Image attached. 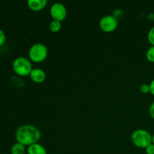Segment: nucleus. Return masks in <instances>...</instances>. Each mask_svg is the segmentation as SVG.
<instances>
[{"label": "nucleus", "instance_id": "1", "mask_svg": "<svg viewBox=\"0 0 154 154\" xmlns=\"http://www.w3.org/2000/svg\"><path fill=\"white\" fill-rule=\"evenodd\" d=\"M17 142L24 146H30L38 143L41 138V132L33 125H22L17 128L15 133Z\"/></svg>", "mask_w": 154, "mask_h": 154}, {"label": "nucleus", "instance_id": "2", "mask_svg": "<svg viewBox=\"0 0 154 154\" xmlns=\"http://www.w3.org/2000/svg\"><path fill=\"white\" fill-rule=\"evenodd\" d=\"M132 143L139 148H146L152 144V135L147 130L138 129L134 131L131 135Z\"/></svg>", "mask_w": 154, "mask_h": 154}, {"label": "nucleus", "instance_id": "3", "mask_svg": "<svg viewBox=\"0 0 154 154\" xmlns=\"http://www.w3.org/2000/svg\"><path fill=\"white\" fill-rule=\"evenodd\" d=\"M13 70L17 75L20 76H27L29 75L32 70V63L26 57H20L15 59L12 63Z\"/></svg>", "mask_w": 154, "mask_h": 154}, {"label": "nucleus", "instance_id": "4", "mask_svg": "<svg viewBox=\"0 0 154 154\" xmlns=\"http://www.w3.org/2000/svg\"><path fill=\"white\" fill-rule=\"evenodd\" d=\"M48 48L42 43H35L32 45L29 51V59L35 63H41L46 59L48 56Z\"/></svg>", "mask_w": 154, "mask_h": 154}, {"label": "nucleus", "instance_id": "5", "mask_svg": "<svg viewBox=\"0 0 154 154\" xmlns=\"http://www.w3.org/2000/svg\"><path fill=\"white\" fill-rule=\"evenodd\" d=\"M118 21L116 17L113 15H105L101 18L99 21V26L105 32H111L117 28Z\"/></svg>", "mask_w": 154, "mask_h": 154}, {"label": "nucleus", "instance_id": "6", "mask_svg": "<svg viewBox=\"0 0 154 154\" xmlns=\"http://www.w3.org/2000/svg\"><path fill=\"white\" fill-rule=\"evenodd\" d=\"M50 13L53 19L58 21H63L66 19L67 10L66 6L60 2H55L51 5Z\"/></svg>", "mask_w": 154, "mask_h": 154}, {"label": "nucleus", "instance_id": "7", "mask_svg": "<svg viewBox=\"0 0 154 154\" xmlns=\"http://www.w3.org/2000/svg\"><path fill=\"white\" fill-rule=\"evenodd\" d=\"M30 78L36 83H42L46 78V74L41 69H34L29 75Z\"/></svg>", "mask_w": 154, "mask_h": 154}, {"label": "nucleus", "instance_id": "8", "mask_svg": "<svg viewBox=\"0 0 154 154\" xmlns=\"http://www.w3.org/2000/svg\"><path fill=\"white\" fill-rule=\"evenodd\" d=\"M48 4L47 0H28L27 5L30 9L33 11H40Z\"/></svg>", "mask_w": 154, "mask_h": 154}, {"label": "nucleus", "instance_id": "9", "mask_svg": "<svg viewBox=\"0 0 154 154\" xmlns=\"http://www.w3.org/2000/svg\"><path fill=\"white\" fill-rule=\"evenodd\" d=\"M28 154H47V150L42 144L36 143L29 146L27 148Z\"/></svg>", "mask_w": 154, "mask_h": 154}, {"label": "nucleus", "instance_id": "10", "mask_svg": "<svg viewBox=\"0 0 154 154\" xmlns=\"http://www.w3.org/2000/svg\"><path fill=\"white\" fill-rule=\"evenodd\" d=\"M25 146L20 143L16 142L11 148V154H25Z\"/></svg>", "mask_w": 154, "mask_h": 154}, {"label": "nucleus", "instance_id": "11", "mask_svg": "<svg viewBox=\"0 0 154 154\" xmlns=\"http://www.w3.org/2000/svg\"><path fill=\"white\" fill-rule=\"evenodd\" d=\"M62 27V24L60 21L56 20H53L50 23V29L53 32H57L60 30Z\"/></svg>", "mask_w": 154, "mask_h": 154}, {"label": "nucleus", "instance_id": "12", "mask_svg": "<svg viewBox=\"0 0 154 154\" xmlns=\"http://www.w3.org/2000/svg\"><path fill=\"white\" fill-rule=\"evenodd\" d=\"M146 57L149 62L154 63V46H151L148 48L146 53Z\"/></svg>", "mask_w": 154, "mask_h": 154}, {"label": "nucleus", "instance_id": "13", "mask_svg": "<svg viewBox=\"0 0 154 154\" xmlns=\"http://www.w3.org/2000/svg\"><path fill=\"white\" fill-rule=\"evenodd\" d=\"M147 39H148V42L152 45V46H154V26L149 30L148 34H147Z\"/></svg>", "mask_w": 154, "mask_h": 154}, {"label": "nucleus", "instance_id": "14", "mask_svg": "<svg viewBox=\"0 0 154 154\" xmlns=\"http://www.w3.org/2000/svg\"><path fill=\"white\" fill-rule=\"evenodd\" d=\"M140 90L143 93H148L150 92V85L147 84H144L140 87Z\"/></svg>", "mask_w": 154, "mask_h": 154}, {"label": "nucleus", "instance_id": "15", "mask_svg": "<svg viewBox=\"0 0 154 154\" xmlns=\"http://www.w3.org/2000/svg\"><path fill=\"white\" fill-rule=\"evenodd\" d=\"M6 41V35H5V33L4 32L2 29H0V47L2 46L3 45L5 44Z\"/></svg>", "mask_w": 154, "mask_h": 154}, {"label": "nucleus", "instance_id": "16", "mask_svg": "<svg viewBox=\"0 0 154 154\" xmlns=\"http://www.w3.org/2000/svg\"><path fill=\"white\" fill-rule=\"evenodd\" d=\"M145 151L147 154H154V144H150L145 148Z\"/></svg>", "mask_w": 154, "mask_h": 154}, {"label": "nucleus", "instance_id": "17", "mask_svg": "<svg viewBox=\"0 0 154 154\" xmlns=\"http://www.w3.org/2000/svg\"><path fill=\"white\" fill-rule=\"evenodd\" d=\"M149 114H150V117L154 119V102L150 105V108H149Z\"/></svg>", "mask_w": 154, "mask_h": 154}, {"label": "nucleus", "instance_id": "18", "mask_svg": "<svg viewBox=\"0 0 154 154\" xmlns=\"http://www.w3.org/2000/svg\"><path fill=\"white\" fill-rule=\"evenodd\" d=\"M150 93L154 96V78L151 81V82L150 83Z\"/></svg>", "mask_w": 154, "mask_h": 154}, {"label": "nucleus", "instance_id": "19", "mask_svg": "<svg viewBox=\"0 0 154 154\" xmlns=\"http://www.w3.org/2000/svg\"><path fill=\"white\" fill-rule=\"evenodd\" d=\"M152 144H154V134L152 135Z\"/></svg>", "mask_w": 154, "mask_h": 154}]
</instances>
